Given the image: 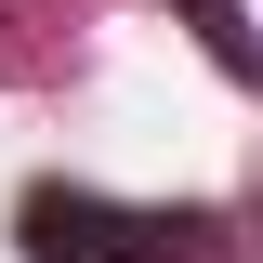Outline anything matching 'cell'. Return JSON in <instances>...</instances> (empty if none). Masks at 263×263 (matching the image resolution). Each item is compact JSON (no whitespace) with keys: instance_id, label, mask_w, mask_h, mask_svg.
<instances>
[{"instance_id":"obj_1","label":"cell","mask_w":263,"mask_h":263,"mask_svg":"<svg viewBox=\"0 0 263 263\" xmlns=\"http://www.w3.org/2000/svg\"><path fill=\"white\" fill-rule=\"evenodd\" d=\"M13 250L27 263H184L197 211H132V197H92V184H27L13 197Z\"/></svg>"},{"instance_id":"obj_2","label":"cell","mask_w":263,"mask_h":263,"mask_svg":"<svg viewBox=\"0 0 263 263\" xmlns=\"http://www.w3.org/2000/svg\"><path fill=\"white\" fill-rule=\"evenodd\" d=\"M197 40H211V66H224V79H250V66H263V40L237 27V0H197Z\"/></svg>"}]
</instances>
